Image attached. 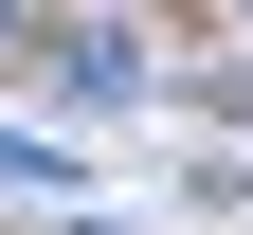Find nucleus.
<instances>
[{
    "label": "nucleus",
    "mask_w": 253,
    "mask_h": 235,
    "mask_svg": "<svg viewBox=\"0 0 253 235\" xmlns=\"http://www.w3.org/2000/svg\"><path fill=\"white\" fill-rule=\"evenodd\" d=\"M0 18H18V0H0Z\"/></svg>",
    "instance_id": "nucleus-1"
}]
</instances>
